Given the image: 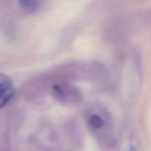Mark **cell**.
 <instances>
[{
  "instance_id": "obj_3",
  "label": "cell",
  "mask_w": 151,
  "mask_h": 151,
  "mask_svg": "<svg viewBox=\"0 0 151 151\" xmlns=\"http://www.w3.org/2000/svg\"><path fill=\"white\" fill-rule=\"evenodd\" d=\"M103 119L97 114H93L89 118V124L93 128H100L103 126Z\"/></svg>"
},
{
  "instance_id": "obj_2",
  "label": "cell",
  "mask_w": 151,
  "mask_h": 151,
  "mask_svg": "<svg viewBox=\"0 0 151 151\" xmlns=\"http://www.w3.org/2000/svg\"><path fill=\"white\" fill-rule=\"evenodd\" d=\"M19 3L21 8L27 12H34L40 6V2L38 1L22 0L19 1Z\"/></svg>"
},
{
  "instance_id": "obj_1",
  "label": "cell",
  "mask_w": 151,
  "mask_h": 151,
  "mask_svg": "<svg viewBox=\"0 0 151 151\" xmlns=\"http://www.w3.org/2000/svg\"><path fill=\"white\" fill-rule=\"evenodd\" d=\"M15 90L9 78L1 74L0 78V105L1 107L8 104L14 97Z\"/></svg>"
},
{
  "instance_id": "obj_4",
  "label": "cell",
  "mask_w": 151,
  "mask_h": 151,
  "mask_svg": "<svg viewBox=\"0 0 151 151\" xmlns=\"http://www.w3.org/2000/svg\"><path fill=\"white\" fill-rule=\"evenodd\" d=\"M128 151H136V149L133 146H131Z\"/></svg>"
}]
</instances>
